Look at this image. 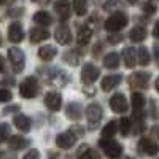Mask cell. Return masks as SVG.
<instances>
[{
	"label": "cell",
	"instance_id": "6da1fadb",
	"mask_svg": "<svg viewBox=\"0 0 159 159\" xmlns=\"http://www.w3.org/2000/svg\"><path fill=\"white\" fill-rule=\"evenodd\" d=\"M129 22V18L124 11H115L113 15H110L105 21V29L110 34H118L121 29H124Z\"/></svg>",
	"mask_w": 159,
	"mask_h": 159
},
{
	"label": "cell",
	"instance_id": "f1b7e54d",
	"mask_svg": "<svg viewBox=\"0 0 159 159\" xmlns=\"http://www.w3.org/2000/svg\"><path fill=\"white\" fill-rule=\"evenodd\" d=\"M130 100H132V107H134V113L135 111H142L143 107L147 105V99H145V96L140 94V92H132Z\"/></svg>",
	"mask_w": 159,
	"mask_h": 159
},
{
	"label": "cell",
	"instance_id": "f6af8a7d",
	"mask_svg": "<svg viewBox=\"0 0 159 159\" xmlns=\"http://www.w3.org/2000/svg\"><path fill=\"white\" fill-rule=\"evenodd\" d=\"M5 70H7V69H5V57H3L2 54H0V72L3 73Z\"/></svg>",
	"mask_w": 159,
	"mask_h": 159
},
{
	"label": "cell",
	"instance_id": "277c9868",
	"mask_svg": "<svg viewBox=\"0 0 159 159\" xmlns=\"http://www.w3.org/2000/svg\"><path fill=\"white\" fill-rule=\"evenodd\" d=\"M8 61L11 64L13 70H15V73H21L25 69V54L22 49H19L16 46L8 49Z\"/></svg>",
	"mask_w": 159,
	"mask_h": 159
},
{
	"label": "cell",
	"instance_id": "2e32d148",
	"mask_svg": "<svg viewBox=\"0 0 159 159\" xmlns=\"http://www.w3.org/2000/svg\"><path fill=\"white\" fill-rule=\"evenodd\" d=\"M83 107L76 102H70L67 107H65V116H67L69 119H72V121H78V119L83 118Z\"/></svg>",
	"mask_w": 159,
	"mask_h": 159
},
{
	"label": "cell",
	"instance_id": "e575fe53",
	"mask_svg": "<svg viewBox=\"0 0 159 159\" xmlns=\"http://www.w3.org/2000/svg\"><path fill=\"white\" fill-rule=\"evenodd\" d=\"M10 135V126L7 123H0V143L5 142Z\"/></svg>",
	"mask_w": 159,
	"mask_h": 159
},
{
	"label": "cell",
	"instance_id": "ba28073f",
	"mask_svg": "<svg viewBox=\"0 0 159 159\" xmlns=\"http://www.w3.org/2000/svg\"><path fill=\"white\" fill-rule=\"evenodd\" d=\"M99 75H100L99 67H96L94 64L88 62V64L83 65V69H81V81L84 84H92L99 78Z\"/></svg>",
	"mask_w": 159,
	"mask_h": 159
},
{
	"label": "cell",
	"instance_id": "d590c367",
	"mask_svg": "<svg viewBox=\"0 0 159 159\" xmlns=\"http://www.w3.org/2000/svg\"><path fill=\"white\" fill-rule=\"evenodd\" d=\"M13 99V94L10 89H5V88H0V103L3 102H10Z\"/></svg>",
	"mask_w": 159,
	"mask_h": 159
},
{
	"label": "cell",
	"instance_id": "8fae6325",
	"mask_svg": "<svg viewBox=\"0 0 159 159\" xmlns=\"http://www.w3.org/2000/svg\"><path fill=\"white\" fill-rule=\"evenodd\" d=\"M76 140L78 139L69 130V132H62V134H59L56 137V145L59 148H62V150H70L73 145L76 143Z\"/></svg>",
	"mask_w": 159,
	"mask_h": 159
},
{
	"label": "cell",
	"instance_id": "484cf974",
	"mask_svg": "<svg viewBox=\"0 0 159 159\" xmlns=\"http://www.w3.org/2000/svg\"><path fill=\"white\" fill-rule=\"evenodd\" d=\"M78 159H100V154L96 150L89 148L88 145H81L78 150Z\"/></svg>",
	"mask_w": 159,
	"mask_h": 159
},
{
	"label": "cell",
	"instance_id": "f546056e",
	"mask_svg": "<svg viewBox=\"0 0 159 159\" xmlns=\"http://www.w3.org/2000/svg\"><path fill=\"white\" fill-rule=\"evenodd\" d=\"M137 61H139L137 64L143 65V67H147V65L150 64L151 57H150L148 48H145V46H140V48H139V51H137Z\"/></svg>",
	"mask_w": 159,
	"mask_h": 159
},
{
	"label": "cell",
	"instance_id": "f35d334b",
	"mask_svg": "<svg viewBox=\"0 0 159 159\" xmlns=\"http://www.w3.org/2000/svg\"><path fill=\"white\" fill-rule=\"evenodd\" d=\"M7 15H8L10 18H19V16L24 15V8H13V10L7 11Z\"/></svg>",
	"mask_w": 159,
	"mask_h": 159
},
{
	"label": "cell",
	"instance_id": "ab89813d",
	"mask_svg": "<svg viewBox=\"0 0 159 159\" xmlns=\"http://www.w3.org/2000/svg\"><path fill=\"white\" fill-rule=\"evenodd\" d=\"M70 132H72V134L78 139V137H81V135L84 134V129H83V127H80V126H72Z\"/></svg>",
	"mask_w": 159,
	"mask_h": 159
},
{
	"label": "cell",
	"instance_id": "1f68e13d",
	"mask_svg": "<svg viewBox=\"0 0 159 159\" xmlns=\"http://www.w3.org/2000/svg\"><path fill=\"white\" fill-rule=\"evenodd\" d=\"M134 121H135V134H142V132L147 129L145 127V115L143 111H135L134 113Z\"/></svg>",
	"mask_w": 159,
	"mask_h": 159
},
{
	"label": "cell",
	"instance_id": "ee69618b",
	"mask_svg": "<svg viewBox=\"0 0 159 159\" xmlns=\"http://www.w3.org/2000/svg\"><path fill=\"white\" fill-rule=\"evenodd\" d=\"M150 105H151V111H150L151 115H150V116H151L153 119H156V118H157V110H156V100H154V99H151Z\"/></svg>",
	"mask_w": 159,
	"mask_h": 159
},
{
	"label": "cell",
	"instance_id": "7a4b0ae2",
	"mask_svg": "<svg viewBox=\"0 0 159 159\" xmlns=\"http://www.w3.org/2000/svg\"><path fill=\"white\" fill-rule=\"evenodd\" d=\"M45 80L52 86H65L70 81V76H69V73L65 70H62L59 67H54V69H48L46 70Z\"/></svg>",
	"mask_w": 159,
	"mask_h": 159
},
{
	"label": "cell",
	"instance_id": "74e56055",
	"mask_svg": "<svg viewBox=\"0 0 159 159\" xmlns=\"http://www.w3.org/2000/svg\"><path fill=\"white\" fill-rule=\"evenodd\" d=\"M142 8H143V13H145V15H153V13L156 11V3H153V2L143 3Z\"/></svg>",
	"mask_w": 159,
	"mask_h": 159
},
{
	"label": "cell",
	"instance_id": "d4e9b609",
	"mask_svg": "<svg viewBox=\"0 0 159 159\" xmlns=\"http://www.w3.org/2000/svg\"><path fill=\"white\" fill-rule=\"evenodd\" d=\"M8 147L11 150H24L25 147H29V140L21 135H11L8 139Z\"/></svg>",
	"mask_w": 159,
	"mask_h": 159
},
{
	"label": "cell",
	"instance_id": "ac0fdd59",
	"mask_svg": "<svg viewBox=\"0 0 159 159\" xmlns=\"http://www.w3.org/2000/svg\"><path fill=\"white\" fill-rule=\"evenodd\" d=\"M123 59H124V65L127 69L135 67V64H137V51H135V48H132V46L124 48L123 49Z\"/></svg>",
	"mask_w": 159,
	"mask_h": 159
},
{
	"label": "cell",
	"instance_id": "c3c4849f",
	"mask_svg": "<svg viewBox=\"0 0 159 159\" xmlns=\"http://www.w3.org/2000/svg\"><path fill=\"white\" fill-rule=\"evenodd\" d=\"M157 30H159V25L154 24V30H153V35H154V37H157Z\"/></svg>",
	"mask_w": 159,
	"mask_h": 159
},
{
	"label": "cell",
	"instance_id": "836d02e7",
	"mask_svg": "<svg viewBox=\"0 0 159 159\" xmlns=\"http://www.w3.org/2000/svg\"><path fill=\"white\" fill-rule=\"evenodd\" d=\"M130 127H132V123H130L129 118H123L121 121H119V130H121L123 135H129Z\"/></svg>",
	"mask_w": 159,
	"mask_h": 159
},
{
	"label": "cell",
	"instance_id": "8d00e7d4",
	"mask_svg": "<svg viewBox=\"0 0 159 159\" xmlns=\"http://www.w3.org/2000/svg\"><path fill=\"white\" fill-rule=\"evenodd\" d=\"M107 42L110 45H118L119 42H123V35L121 34H110L108 38H107Z\"/></svg>",
	"mask_w": 159,
	"mask_h": 159
},
{
	"label": "cell",
	"instance_id": "bcb514c9",
	"mask_svg": "<svg viewBox=\"0 0 159 159\" xmlns=\"http://www.w3.org/2000/svg\"><path fill=\"white\" fill-rule=\"evenodd\" d=\"M116 5V2H105L103 3V10H110V8H113Z\"/></svg>",
	"mask_w": 159,
	"mask_h": 159
},
{
	"label": "cell",
	"instance_id": "4316f807",
	"mask_svg": "<svg viewBox=\"0 0 159 159\" xmlns=\"http://www.w3.org/2000/svg\"><path fill=\"white\" fill-rule=\"evenodd\" d=\"M129 38L135 43L143 42V40L147 38V29H145L143 25H135V27L129 32Z\"/></svg>",
	"mask_w": 159,
	"mask_h": 159
},
{
	"label": "cell",
	"instance_id": "ffe728a7",
	"mask_svg": "<svg viewBox=\"0 0 159 159\" xmlns=\"http://www.w3.org/2000/svg\"><path fill=\"white\" fill-rule=\"evenodd\" d=\"M29 38H30V43H40L49 38V32L43 27H32L29 32Z\"/></svg>",
	"mask_w": 159,
	"mask_h": 159
},
{
	"label": "cell",
	"instance_id": "4fadbf2b",
	"mask_svg": "<svg viewBox=\"0 0 159 159\" xmlns=\"http://www.w3.org/2000/svg\"><path fill=\"white\" fill-rule=\"evenodd\" d=\"M139 151L143 154H148V156H154L157 153V143L150 137H143L139 142Z\"/></svg>",
	"mask_w": 159,
	"mask_h": 159
},
{
	"label": "cell",
	"instance_id": "7c38bea8",
	"mask_svg": "<svg viewBox=\"0 0 159 159\" xmlns=\"http://www.w3.org/2000/svg\"><path fill=\"white\" fill-rule=\"evenodd\" d=\"M54 38L59 45H69L72 42V30L69 29V25L61 24L54 30Z\"/></svg>",
	"mask_w": 159,
	"mask_h": 159
},
{
	"label": "cell",
	"instance_id": "9c48e42d",
	"mask_svg": "<svg viewBox=\"0 0 159 159\" xmlns=\"http://www.w3.org/2000/svg\"><path fill=\"white\" fill-rule=\"evenodd\" d=\"M110 107L115 113H126L127 108H129V103H127L124 94L118 92V94H113L110 97Z\"/></svg>",
	"mask_w": 159,
	"mask_h": 159
},
{
	"label": "cell",
	"instance_id": "5b68a950",
	"mask_svg": "<svg viewBox=\"0 0 159 159\" xmlns=\"http://www.w3.org/2000/svg\"><path fill=\"white\" fill-rule=\"evenodd\" d=\"M38 91H40V86H38V81L35 76L24 78L19 84V94L24 99H34L38 94Z\"/></svg>",
	"mask_w": 159,
	"mask_h": 159
},
{
	"label": "cell",
	"instance_id": "44dd1931",
	"mask_svg": "<svg viewBox=\"0 0 159 159\" xmlns=\"http://www.w3.org/2000/svg\"><path fill=\"white\" fill-rule=\"evenodd\" d=\"M32 19H34L35 24H40V27H43V29L52 24V18H51V15H49L48 11H43V10H42V11H37Z\"/></svg>",
	"mask_w": 159,
	"mask_h": 159
},
{
	"label": "cell",
	"instance_id": "30bf717a",
	"mask_svg": "<svg viewBox=\"0 0 159 159\" xmlns=\"http://www.w3.org/2000/svg\"><path fill=\"white\" fill-rule=\"evenodd\" d=\"M45 105L51 111H57L62 107V96L56 91H49L45 96Z\"/></svg>",
	"mask_w": 159,
	"mask_h": 159
},
{
	"label": "cell",
	"instance_id": "7dc6e473",
	"mask_svg": "<svg viewBox=\"0 0 159 159\" xmlns=\"http://www.w3.org/2000/svg\"><path fill=\"white\" fill-rule=\"evenodd\" d=\"M2 83H3V84H13V83H15V78H8V76H5Z\"/></svg>",
	"mask_w": 159,
	"mask_h": 159
},
{
	"label": "cell",
	"instance_id": "d6986e66",
	"mask_svg": "<svg viewBox=\"0 0 159 159\" xmlns=\"http://www.w3.org/2000/svg\"><path fill=\"white\" fill-rule=\"evenodd\" d=\"M123 81V76L121 75H108V76H105L102 80V83H100V88L103 91H111L115 88H118V84Z\"/></svg>",
	"mask_w": 159,
	"mask_h": 159
},
{
	"label": "cell",
	"instance_id": "d6a6232c",
	"mask_svg": "<svg viewBox=\"0 0 159 159\" xmlns=\"http://www.w3.org/2000/svg\"><path fill=\"white\" fill-rule=\"evenodd\" d=\"M73 11L78 16H84L88 13V3L83 2V0H75L73 2Z\"/></svg>",
	"mask_w": 159,
	"mask_h": 159
},
{
	"label": "cell",
	"instance_id": "b9f144b4",
	"mask_svg": "<svg viewBox=\"0 0 159 159\" xmlns=\"http://www.w3.org/2000/svg\"><path fill=\"white\" fill-rule=\"evenodd\" d=\"M102 49H103L102 43H96L94 48H92V56H94V57H99V56H100V52H102Z\"/></svg>",
	"mask_w": 159,
	"mask_h": 159
},
{
	"label": "cell",
	"instance_id": "5bb4252c",
	"mask_svg": "<svg viewBox=\"0 0 159 159\" xmlns=\"http://www.w3.org/2000/svg\"><path fill=\"white\" fill-rule=\"evenodd\" d=\"M92 34H94V30H92V27H91V24L89 22H86V24H81L78 27V45L80 46H84V45H88L89 43V40H91V37H92Z\"/></svg>",
	"mask_w": 159,
	"mask_h": 159
},
{
	"label": "cell",
	"instance_id": "60d3db41",
	"mask_svg": "<svg viewBox=\"0 0 159 159\" xmlns=\"http://www.w3.org/2000/svg\"><path fill=\"white\" fill-rule=\"evenodd\" d=\"M22 159H40V153H38V150H30Z\"/></svg>",
	"mask_w": 159,
	"mask_h": 159
},
{
	"label": "cell",
	"instance_id": "9a60e30c",
	"mask_svg": "<svg viewBox=\"0 0 159 159\" xmlns=\"http://www.w3.org/2000/svg\"><path fill=\"white\" fill-rule=\"evenodd\" d=\"M8 38H10V42H13V43H21L24 40V30H22V25L19 22L10 24V27H8Z\"/></svg>",
	"mask_w": 159,
	"mask_h": 159
},
{
	"label": "cell",
	"instance_id": "603a6c76",
	"mask_svg": "<svg viewBox=\"0 0 159 159\" xmlns=\"http://www.w3.org/2000/svg\"><path fill=\"white\" fill-rule=\"evenodd\" d=\"M13 123H15V126H16L21 132H29V130H30V126H32L30 118H27L25 115H21V113L15 116Z\"/></svg>",
	"mask_w": 159,
	"mask_h": 159
},
{
	"label": "cell",
	"instance_id": "7402d4cb",
	"mask_svg": "<svg viewBox=\"0 0 159 159\" xmlns=\"http://www.w3.org/2000/svg\"><path fill=\"white\" fill-rule=\"evenodd\" d=\"M81 54H83V52L80 51L78 48L76 49H69V51L64 52L62 59H64V62H67L69 65H78L80 59H81Z\"/></svg>",
	"mask_w": 159,
	"mask_h": 159
},
{
	"label": "cell",
	"instance_id": "816d5d0a",
	"mask_svg": "<svg viewBox=\"0 0 159 159\" xmlns=\"http://www.w3.org/2000/svg\"><path fill=\"white\" fill-rule=\"evenodd\" d=\"M0 45H2V37H0Z\"/></svg>",
	"mask_w": 159,
	"mask_h": 159
},
{
	"label": "cell",
	"instance_id": "8992f818",
	"mask_svg": "<svg viewBox=\"0 0 159 159\" xmlns=\"http://www.w3.org/2000/svg\"><path fill=\"white\" fill-rule=\"evenodd\" d=\"M102 118H103V110H102V107L99 103L88 105V108H86V119H88L89 129H96L100 124Z\"/></svg>",
	"mask_w": 159,
	"mask_h": 159
},
{
	"label": "cell",
	"instance_id": "83f0119b",
	"mask_svg": "<svg viewBox=\"0 0 159 159\" xmlns=\"http://www.w3.org/2000/svg\"><path fill=\"white\" fill-rule=\"evenodd\" d=\"M119 54L118 52H115V51H111V52H108L107 56L103 57V65L107 69H110V70H113V69H118L119 67Z\"/></svg>",
	"mask_w": 159,
	"mask_h": 159
},
{
	"label": "cell",
	"instance_id": "52a82bcc",
	"mask_svg": "<svg viewBox=\"0 0 159 159\" xmlns=\"http://www.w3.org/2000/svg\"><path fill=\"white\" fill-rule=\"evenodd\" d=\"M150 73L147 72H134L129 76V86L132 89H147L150 83Z\"/></svg>",
	"mask_w": 159,
	"mask_h": 159
},
{
	"label": "cell",
	"instance_id": "7bdbcfd3",
	"mask_svg": "<svg viewBox=\"0 0 159 159\" xmlns=\"http://www.w3.org/2000/svg\"><path fill=\"white\" fill-rule=\"evenodd\" d=\"M19 105H10V107H5L3 108V115H8V113H13V111H19Z\"/></svg>",
	"mask_w": 159,
	"mask_h": 159
},
{
	"label": "cell",
	"instance_id": "3957f363",
	"mask_svg": "<svg viewBox=\"0 0 159 159\" xmlns=\"http://www.w3.org/2000/svg\"><path fill=\"white\" fill-rule=\"evenodd\" d=\"M100 148L105 151V156H107L108 159H119L123 154V147L121 143L113 140V139H102L99 142Z\"/></svg>",
	"mask_w": 159,
	"mask_h": 159
},
{
	"label": "cell",
	"instance_id": "cb8c5ba5",
	"mask_svg": "<svg viewBox=\"0 0 159 159\" xmlns=\"http://www.w3.org/2000/svg\"><path fill=\"white\" fill-rule=\"evenodd\" d=\"M56 54H57V49H56V46H52V45H46V46H42L38 49V56H40V59L42 61H52L56 57Z\"/></svg>",
	"mask_w": 159,
	"mask_h": 159
},
{
	"label": "cell",
	"instance_id": "4dcf8cb0",
	"mask_svg": "<svg viewBox=\"0 0 159 159\" xmlns=\"http://www.w3.org/2000/svg\"><path fill=\"white\" fill-rule=\"evenodd\" d=\"M116 124H118L116 121H110L105 124L102 129V139H113V135L116 134V129H118Z\"/></svg>",
	"mask_w": 159,
	"mask_h": 159
},
{
	"label": "cell",
	"instance_id": "e0dca14e",
	"mask_svg": "<svg viewBox=\"0 0 159 159\" xmlns=\"http://www.w3.org/2000/svg\"><path fill=\"white\" fill-rule=\"evenodd\" d=\"M54 11L56 15L59 16L61 21H67L72 16V8L69 2H56L54 3Z\"/></svg>",
	"mask_w": 159,
	"mask_h": 159
},
{
	"label": "cell",
	"instance_id": "f907efd6",
	"mask_svg": "<svg viewBox=\"0 0 159 159\" xmlns=\"http://www.w3.org/2000/svg\"><path fill=\"white\" fill-rule=\"evenodd\" d=\"M124 159H134V157H130V156H126V157H124Z\"/></svg>",
	"mask_w": 159,
	"mask_h": 159
},
{
	"label": "cell",
	"instance_id": "681fc988",
	"mask_svg": "<svg viewBox=\"0 0 159 159\" xmlns=\"http://www.w3.org/2000/svg\"><path fill=\"white\" fill-rule=\"evenodd\" d=\"M154 61H157V45H154Z\"/></svg>",
	"mask_w": 159,
	"mask_h": 159
}]
</instances>
